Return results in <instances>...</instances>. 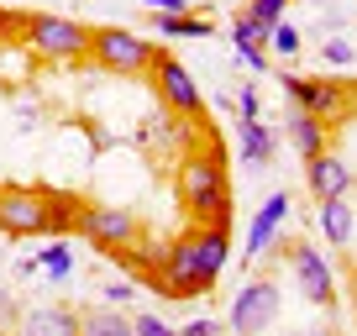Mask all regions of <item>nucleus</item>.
Returning a JSON list of instances; mask_svg holds the SVG:
<instances>
[{"mask_svg":"<svg viewBox=\"0 0 357 336\" xmlns=\"http://www.w3.org/2000/svg\"><path fill=\"white\" fill-rule=\"evenodd\" d=\"M147 79H153L158 100H163L174 116L195 121V116L205 111V95H200V84H195V74H190L184 63H178V58H168V53H153V63H147Z\"/></svg>","mask_w":357,"mask_h":336,"instance_id":"6","label":"nucleus"},{"mask_svg":"<svg viewBox=\"0 0 357 336\" xmlns=\"http://www.w3.org/2000/svg\"><path fill=\"white\" fill-rule=\"evenodd\" d=\"M279 84H284V95H289L300 111H315V116H326V121H342V116L352 111V105H347V90H342V84L305 79V74H284Z\"/></svg>","mask_w":357,"mask_h":336,"instance_id":"11","label":"nucleus"},{"mask_svg":"<svg viewBox=\"0 0 357 336\" xmlns=\"http://www.w3.org/2000/svg\"><path fill=\"white\" fill-rule=\"evenodd\" d=\"M0 231L6 236H47V190H0Z\"/></svg>","mask_w":357,"mask_h":336,"instance_id":"8","label":"nucleus"},{"mask_svg":"<svg viewBox=\"0 0 357 336\" xmlns=\"http://www.w3.org/2000/svg\"><path fill=\"white\" fill-rule=\"evenodd\" d=\"M226 258H231V236H226V221L195 226L178 242L163 247V263H158V284L168 289V300H195L205 294L215 279L226 273Z\"/></svg>","mask_w":357,"mask_h":336,"instance_id":"1","label":"nucleus"},{"mask_svg":"<svg viewBox=\"0 0 357 336\" xmlns=\"http://www.w3.org/2000/svg\"><path fill=\"white\" fill-rule=\"evenodd\" d=\"M37 268H43L47 279H68V273H74V247L68 242H47L43 252H37Z\"/></svg>","mask_w":357,"mask_h":336,"instance_id":"18","label":"nucleus"},{"mask_svg":"<svg viewBox=\"0 0 357 336\" xmlns=\"http://www.w3.org/2000/svg\"><path fill=\"white\" fill-rule=\"evenodd\" d=\"M22 43H26V53L47 58V63H79V58H89V26L74 22V16L37 11V16H26Z\"/></svg>","mask_w":357,"mask_h":336,"instance_id":"3","label":"nucleus"},{"mask_svg":"<svg viewBox=\"0 0 357 336\" xmlns=\"http://www.w3.org/2000/svg\"><path fill=\"white\" fill-rule=\"evenodd\" d=\"M132 284H105V305H121V300H132Z\"/></svg>","mask_w":357,"mask_h":336,"instance_id":"30","label":"nucleus"},{"mask_svg":"<svg viewBox=\"0 0 357 336\" xmlns=\"http://www.w3.org/2000/svg\"><path fill=\"white\" fill-rule=\"evenodd\" d=\"M236 147H242V168H268V158H273V132L263 126V116L236 121Z\"/></svg>","mask_w":357,"mask_h":336,"instance_id":"15","label":"nucleus"},{"mask_svg":"<svg viewBox=\"0 0 357 336\" xmlns=\"http://www.w3.org/2000/svg\"><path fill=\"white\" fill-rule=\"evenodd\" d=\"M153 22H158V37H211V22H200V16H190V11L153 16Z\"/></svg>","mask_w":357,"mask_h":336,"instance_id":"17","label":"nucleus"},{"mask_svg":"<svg viewBox=\"0 0 357 336\" xmlns=\"http://www.w3.org/2000/svg\"><path fill=\"white\" fill-rule=\"evenodd\" d=\"M26 26V16H16V11H0V43H6V37H16Z\"/></svg>","mask_w":357,"mask_h":336,"instance_id":"28","label":"nucleus"},{"mask_svg":"<svg viewBox=\"0 0 357 336\" xmlns=\"http://www.w3.org/2000/svg\"><path fill=\"white\" fill-rule=\"evenodd\" d=\"M263 37H268V32H263V26H257V22H252L247 11L236 16V22H231V43H263Z\"/></svg>","mask_w":357,"mask_h":336,"instance_id":"24","label":"nucleus"},{"mask_svg":"<svg viewBox=\"0 0 357 336\" xmlns=\"http://www.w3.org/2000/svg\"><path fill=\"white\" fill-rule=\"evenodd\" d=\"M284 6H289V0H252V6H247V16H252V22L268 32V26H273V22L284 16Z\"/></svg>","mask_w":357,"mask_h":336,"instance_id":"21","label":"nucleus"},{"mask_svg":"<svg viewBox=\"0 0 357 336\" xmlns=\"http://www.w3.org/2000/svg\"><path fill=\"white\" fill-rule=\"evenodd\" d=\"M315 226L326 231V242H331V247H347V242H352V231H357V211H352V200H347V194L315 200Z\"/></svg>","mask_w":357,"mask_h":336,"instance_id":"13","label":"nucleus"},{"mask_svg":"<svg viewBox=\"0 0 357 336\" xmlns=\"http://www.w3.org/2000/svg\"><path fill=\"white\" fill-rule=\"evenodd\" d=\"M279 305H284V294H279L273 279H247L242 289L231 294V315H226V326L242 331V336H257V331H268V326L279 321Z\"/></svg>","mask_w":357,"mask_h":336,"instance_id":"7","label":"nucleus"},{"mask_svg":"<svg viewBox=\"0 0 357 336\" xmlns=\"http://www.w3.org/2000/svg\"><path fill=\"white\" fill-rule=\"evenodd\" d=\"M236 116H242V121H247V116H263V111H257V90H242V95H236Z\"/></svg>","mask_w":357,"mask_h":336,"instance_id":"29","label":"nucleus"},{"mask_svg":"<svg viewBox=\"0 0 357 336\" xmlns=\"http://www.w3.org/2000/svg\"><path fill=\"white\" fill-rule=\"evenodd\" d=\"M289 211H294V200H289V190H273L263 205H257V215H252V226H247V242H242V263H252V258H263L268 247L279 242V231L289 226Z\"/></svg>","mask_w":357,"mask_h":336,"instance_id":"10","label":"nucleus"},{"mask_svg":"<svg viewBox=\"0 0 357 336\" xmlns=\"http://www.w3.org/2000/svg\"><path fill=\"white\" fill-rule=\"evenodd\" d=\"M158 43L126 32V26H89V58L105 68V74H147Z\"/></svg>","mask_w":357,"mask_h":336,"instance_id":"4","label":"nucleus"},{"mask_svg":"<svg viewBox=\"0 0 357 336\" xmlns=\"http://www.w3.org/2000/svg\"><path fill=\"white\" fill-rule=\"evenodd\" d=\"M226 321H211V315H195V321H184V336H215Z\"/></svg>","mask_w":357,"mask_h":336,"instance_id":"27","label":"nucleus"},{"mask_svg":"<svg viewBox=\"0 0 357 336\" xmlns=\"http://www.w3.org/2000/svg\"><path fill=\"white\" fill-rule=\"evenodd\" d=\"M236 63H242V68H252V74H263V68H268L263 43H236Z\"/></svg>","mask_w":357,"mask_h":336,"instance_id":"23","label":"nucleus"},{"mask_svg":"<svg viewBox=\"0 0 357 336\" xmlns=\"http://www.w3.org/2000/svg\"><path fill=\"white\" fill-rule=\"evenodd\" d=\"M321 58H326V63H336V68H347V63H357V47L347 43V37H331V43L321 47Z\"/></svg>","mask_w":357,"mask_h":336,"instance_id":"22","label":"nucleus"},{"mask_svg":"<svg viewBox=\"0 0 357 336\" xmlns=\"http://www.w3.org/2000/svg\"><path fill=\"white\" fill-rule=\"evenodd\" d=\"M305 184H310V194L315 200H331V194H352V184H357V174L342 163L336 153H310L305 158Z\"/></svg>","mask_w":357,"mask_h":336,"instance_id":"12","label":"nucleus"},{"mask_svg":"<svg viewBox=\"0 0 357 336\" xmlns=\"http://www.w3.org/2000/svg\"><path fill=\"white\" fill-rule=\"evenodd\" d=\"M132 331H142V336H168V321H163V315H137Z\"/></svg>","mask_w":357,"mask_h":336,"instance_id":"26","label":"nucleus"},{"mask_svg":"<svg viewBox=\"0 0 357 336\" xmlns=\"http://www.w3.org/2000/svg\"><path fill=\"white\" fill-rule=\"evenodd\" d=\"M26 331H58V336H74V331H79V315H74V310H32V315H26Z\"/></svg>","mask_w":357,"mask_h":336,"instance_id":"19","label":"nucleus"},{"mask_svg":"<svg viewBox=\"0 0 357 336\" xmlns=\"http://www.w3.org/2000/svg\"><path fill=\"white\" fill-rule=\"evenodd\" d=\"M79 331H89V336H126L132 321H126L116 305H105V310H84L79 315Z\"/></svg>","mask_w":357,"mask_h":336,"instance_id":"16","label":"nucleus"},{"mask_svg":"<svg viewBox=\"0 0 357 336\" xmlns=\"http://www.w3.org/2000/svg\"><path fill=\"white\" fill-rule=\"evenodd\" d=\"M284 132H289L294 153L310 158V153H321V147H326V132H331V121H326V116H315V111H300V105H294V111L284 116Z\"/></svg>","mask_w":357,"mask_h":336,"instance_id":"14","label":"nucleus"},{"mask_svg":"<svg viewBox=\"0 0 357 336\" xmlns=\"http://www.w3.org/2000/svg\"><path fill=\"white\" fill-rule=\"evenodd\" d=\"M263 43H268V53H279V58H294V53H300V32H294V26L284 22V16H279L273 26H268V37H263Z\"/></svg>","mask_w":357,"mask_h":336,"instance_id":"20","label":"nucleus"},{"mask_svg":"<svg viewBox=\"0 0 357 336\" xmlns=\"http://www.w3.org/2000/svg\"><path fill=\"white\" fill-rule=\"evenodd\" d=\"M147 16H174V11H190V0H142Z\"/></svg>","mask_w":357,"mask_h":336,"instance_id":"25","label":"nucleus"},{"mask_svg":"<svg viewBox=\"0 0 357 336\" xmlns=\"http://www.w3.org/2000/svg\"><path fill=\"white\" fill-rule=\"evenodd\" d=\"M74 226L84 242H95L100 252H132L137 236H142V226H137L132 211H121V205H79L74 211Z\"/></svg>","mask_w":357,"mask_h":336,"instance_id":"5","label":"nucleus"},{"mask_svg":"<svg viewBox=\"0 0 357 336\" xmlns=\"http://www.w3.org/2000/svg\"><path fill=\"white\" fill-rule=\"evenodd\" d=\"M289 273H294V284H300V294L310 305H331L336 300V273H331V263H326V252L321 247H289Z\"/></svg>","mask_w":357,"mask_h":336,"instance_id":"9","label":"nucleus"},{"mask_svg":"<svg viewBox=\"0 0 357 336\" xmlns=\"http://www.w3.org/2000/svg\"><path fill=\"white\" fill-rule=\"evenodd\" d=\"M178 200L205 221H231V184L221 153H190L178 163Z\"/></svg>","mask_w":357,"mask_h":336,"instance_id":"2","label":"nucleus"}]
</instances>
